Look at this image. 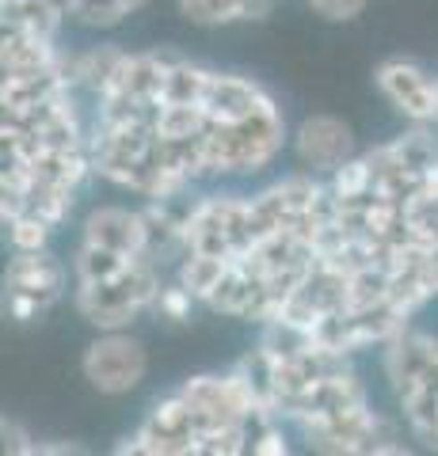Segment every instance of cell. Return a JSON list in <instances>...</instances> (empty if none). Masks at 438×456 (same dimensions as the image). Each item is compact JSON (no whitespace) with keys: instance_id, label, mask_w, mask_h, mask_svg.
<instances>
[{"instance_id":"obj_1","label":"cell","mask_w":438,"mask_h":456,"mask_svg":"<svg viewBox=\"0 0 438 456\" xmlns=\"http://www.w3.org/2000/svg\"><path fill=\"white\" fill-rule=\"evenodd\" d=\"M92 171L141 202H172L210 183L256 179L290 149L278 99L172 46L126 50L92 99Z\"/></svg>"},{"instance_id":"obj_2","label":"cell","mask_w":438,"mask_h":456,"mask_svg":"<svg viewBox=\"0 0 438 456\" xmlns=\"http://www.w3.org/2000/svg\"><path fill=\"white\" fill-rule=\"evenodd\" d=\"M164 281V263L141 255L103 281L73 285L69 297H73L77 316L95 331H130L141 316H153Z\"/></svg>"},{"instance_id":"obj_3","label":"cell","mask_w":438,"mask_h":456,"mask_svg":"<svg viewBox=\"0 0 438 456\" xmlns=\"http://www.w3.org/2000/svg\"><path fill=\"white\" fill-rule=\"evenodd\" d=\"M73 293V266L58 259L54 248L12 251L4 266V316L12 323H38Z\"/></svg>"},{"instance_id":"obj_4","label":"cell","mask_w":438,"mask_h":456,"mask_svg":"<svg viewBox=\"0 0 438 456\" xmlns=\"http://www.w3.org/2000/svg\"><path fill=\"white\" fill-rule=\"evenodd\" d=\"M80 377L100 395H130L149 377V350L134 331H95L80 354Z\"/></svg>"},{"instance_id":"obj_5","label":"cell","mask_w":438,"mask_h":456,"mask_svg":"<svg viewBox=\"0 0 438 456\" xmlns=\"http://www.w3.org/2000/svg\"><path fill=\"white\" fill-rule=\"evenodd\" d=\"M374 88L408 126H438V77L412 57H385L374 69Z\"/></svg>"},{"instance_id":"obj_6","label":"cell","mask_w":438,"mask_h":456,"mask_svg":"<svg viewBox=\"0 0 438 456\" xmlns=\"http://www.w3.org/2000/svg\"><path fill=\"white\" fill-rule=\"evenodd\" d=\"M359 152L362 149H359V137L351 130V122L335 118V114H305L290 130V156L309 175L328 179L347 160H355Z\"/></svg>"},{"instance_id":"obj_7","label":"cell","mask_w":438,"mask_h":456,"mask_svg":"<svg viewBox=\"0 0 438 456\" xmlns=\"http://www.w3.org/2000/svg\"><path fill=\"white\" fill-rule=\"evenodd\" d=\"M80 244L92 248H107L119 255H153L149 251V221H145V206H119V202H103L92 206L80 221Z\"/></svg>"},{"instance_id":"obj_8","label":"cell","mask_w":438,"mask_h":456,"mask_svg":"<svg viewBox=\"0 0 438 456\" xmlns=\"http://www.w3.org/2000/svg\"><path fill=\"white\" fill-rule=\"evenodd\" d=\"M65 23H69L65 0H0V31L62 38Z\"/></svg>"},{"instance_id":"obj_9","label":"cell","mask_w":438,"mask_h":456,"mask_svg":"<svg viewBox=\"0 0 438 456\" xmlns=\"http://www.w3.org/2000/svg\"><path fill=\"white\" fill-rule=\"evenodd\" d=\"M153 0H65L69 23L84 27V31H115Z\"/></svg>"},{"instance_id":"obj_10","label":"cell","mask_w":438,"mask_h":456,"mask_svg":"<svg viewBox=\"0 0 438 456\" xmlns=\"http://www.w3.org/2000/svg\"><path fill=\"white\" fill-rule=\"evenodd\" d=\"M176 12L194 27H233L260 23L252 0H176Z\"/></svg>"},{"instance_id":"obj_11","label":"cell","mask_w":438,"mask_h":456,"mask_svg":"<svg viewBox=\"0 0 438 456\" xmlns=\"http://www.w3.org/2000/svg\"><path fill=\"white\" fill-rule=\"evenodd\" d=\"M199 308H202L199 297H194L187 285H183L179 278H168L161 297H157V308H153V316L164 320V323H191V316Z\"/></svg>"},{"instance_id":"obj_12","label":"cell","mask_w":438,"mask_h":456,"mask_svg":"<svg viewBox=\"0 0 438 456\" xmlns=\"http://www.w3.org/2000/svg\"><path fill=\"white\" fill-rule=\"evenodd\" d=\"M38 445L42 441L20 419H0V449L8 456H38Z\"/></svg>"},{"instance_id":"obj_13","label":"cell","mask_w":438,"mask_h":456,"mask_svg":"<svg viewBox=\"0 0 438 456\" xmlns=\"http://www.w3.org/2000/svg\"><path fill=\"white\" fill-rule=\"evenodd\" d=\"M370 0H305V8L324 23H355Z\"/></svg>"}]
</instances>
